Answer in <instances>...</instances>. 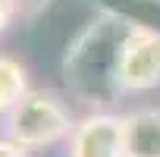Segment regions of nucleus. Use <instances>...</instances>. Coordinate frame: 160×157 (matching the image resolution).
Returning a JSON list of instances; mask_svg holds the SVG:
<instances>
[{
  "label": "nucleus",
  "mask_w": 160,
  "mask_h": 157,
  "mask_svg": "<svg viewBox=\"0 0 160 157\" xmlns=\"http://www.w3.org/2000/svg\"><path fill=\"white\" fill-rule=\"evenodd\" d=\"M129 32L132 25L126 19L101 13L69 41L63 53V82L78 104L91 110L116 104V98L122 94L119 60Z\"/></svg>",
  "instance_id": "obj_1"
},
{
  "label": "nucleus",
  "mask_w": 160,
  "mask_h": 157,
  "mask_svg": "<svg viewBox=\"0 0 160 157\" xmlns=\"http://www.w3.org/2000/svg\"><path fill=\"white\" fill-rule=\"evenodd\" d=\"M75 129L66 101L47 88H28L22 101L7 113V135L22 148H47Z\"/></svg>",
  "instance_id": "obj_2"
},
{
  "label": "nucleus",
  "mask_w": 160,
  "mask_h": 157,
  "mask_svg": "<svg viewBox=\"0 0 160 157\" xmlns=\"http://www.w3.org/2000/svg\"><path fill=\"white\" fill-rule=\"evenodd\" d=\"M66 141L69 157H126V123L122 116L94 110L75 123Z\"/></svg>",
  "instance_id": "obj_3"
},
{
  "label": "nucleus",
  "mask_w": 160,
  "mask_h": 157,
  "mask_svg": "<svg viewBox=\"0 0 160 157\" xmlns=\"http://www.w3.org/2000/svg\"><path fill=\"white\" fill-rule=\"evenodd\" d=\"M122 91H148L160 85V32L132 28L119 60Z\"/></svg>",
  "instance_id": "obj_4"
},
{
  "label": "nucleus",
  "mask_w": 160,
  "mask_h": 157,
  "mask_svg": "<svg viewBox=\"0 0 160 157\" xmlns=\"http://www.w3.org/2000/svg\"><path fill=\"white\" fill-rule=\"evenodd\" d=\"M126 123V157H160V110H135Z\"/></svg>",
  "instance_id": "obj_5"
},
{
  "label": "nucleus",
  "mask_w": 160,
  "mask_h": 157,
  "mask_svg": "<svg viewBox=\"0 0 160 157\" xmlns=\"http://www.w3.org/2000/svg\"><path fill=\"white\" fill-rule=\"evenodd\" d=\"M101 13L126 19L132 28L160 32V0H88Z\"/></svg>",
  "instance_id": "obj_6"
},
{
  "label": "nucleus",
  "mask_w": 160,
  "mask_h": 157,
  "mask_svg": "<svg viewBox=\"0 0 160 157\" xmlns=\"http://www.w3.org/2000/svg\"><path fill=\"white\" fill-rule=\"evenodd\" d=\"M28 91V72L19 60L0 57V116H7Z\"/></svg>",
  "instance_id": "obj_7"
},
{
  "label": "nucleus",
  "mask_w": 160,
  "mask_h": 157,
  "mask_svg": "<svg viewBox=\"0 0 160 157\" xmlns=\"http://www.w3.org/2000/svg\"><path fill=\"white\" fill-rule=\"evenodd\" d=\"M10 3L16 7L19 16H35V13H41V10L50 7V0H10Z\"/></svg>",
  "instance_id": "obj_8"
},
{
  "label": "nucleus",
  "mask_w": 160,
  "mask_h": 157,
  "mask_svg": "<svg viewBox=\"0 0 160 157\" xmlns=\"http://www.w3.org/2000/svg\"><path fill=\"white\" fill-rule=\"evenodd\" d=\"M0 157H28V148H22L19 141H13L10 135L0 138Z\"/></svg>",
  "instance_id": "obj_9"
},
{
  "label": "nucleus",
  "mask_w": 160,
  "mask_h": 157,
  "mask_svg": "<svg viewBox=\"0 0 160 157\" xmlns=\"http://www.w3.org/2000/svg\"><path fill=\"white\" fill-rule=\"evenodd\" d=\"M13 16H16V7L10 3V0H0V32L10 25V19H13Z\"/></svg>",
  "instance_id": "obj_10"
}]
</instances>
